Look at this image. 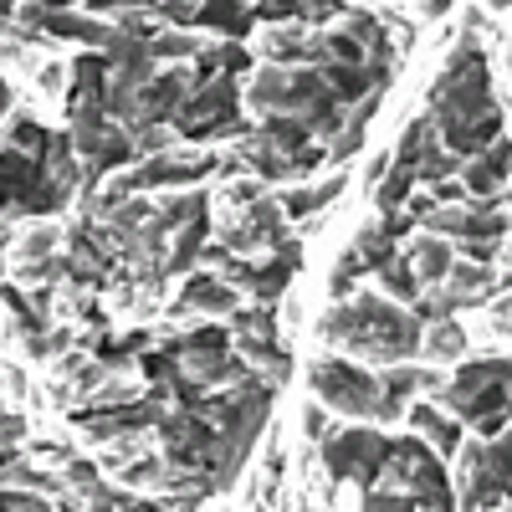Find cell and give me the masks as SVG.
<instances>
[{
  "mask_svg": "<svg viewBox=\"0 0 512 512\" xmlns=\"http://www.w3.org/2000/svg\"><path fill=\"white\" fill-rule=\"evenodd\" d=\"M246 103L267 118H297L313 139L333 134V128L344 123V108H349L323 67H262Z\"/></svg>",
  "mask_w": 512,
  "mask_h": 512,
  "instance_id": "7a4b0ae2",
  "label": "cell"
},
{
  "mask_svg": "<svg viewBox=\"0 0 512 512\" xmlns=\"http://www.w3.org/2000/svg\"><path fill=\"white\" fill-rule=\"evenodd\" d=\"M436 200L456 205V200H461V185H456V180H436Z\"/></svg>",
  "mask_w": 512,
  "mask_h": 512,
  "instance_id": "d4e9b609",
  "label": "cell"
},
{
  "mask_svg": "<svg viewBox=\"0 0 512 512\" xmlns=\"http://www.w3.org/2000/svg\"><path fill=\"white\" fill-rule=\"evenodd\" d=\"M384 472L395 477V492H405L415 507H451V487H446V472H441V456L425 451L415 436L410 441H395L390 451V466Z\"/></svg>",
  "mask_w": 512,
  "mask_h": 512,
  "instance_id": "52a82bcc",
  "label": "cell"
},
{
  "mask_svg": "<svg viewBox=\"0 0 512 512\" xmlns=\"http://www.w3.org/2000/svg\"><path fill=\"white\" fill-rule=\"evenodd\" d=\"M169 354L185 359V374H190L195 384H216V379H226V374H241V364L226 359V333H221V328H200V333L180 338Z\"/></svg>",
  "mask_w": 512,
  "mask_h": 512,
  "instance_id": "8fae6325",
  "label": "cell"
},
{
  "mask_svg": "<svg viewBox=\"0 0 512 512\" xmlns=\"http://www.w3.org/2000/svg\"><path fill=\"white\" fill-rule=\"evenodd\" d=\"M41 88L57 93V88H62V67H47V72H41Z\"/></svg>",
  "mask_w": 512,
  "mask_h": 512,
  "instance_id": "484cf974",
  "label": "cell"
},
{
  "mask_svg": "<svg viewBox=\"0 0 512 512\" xmlns=\"http://www.w3.org/2000/svg\"><path fill=\"white\" fill-rule=\"evenodd\" d=\"M420 349H425V354H436V359H456V354L466 349V333H461L451 318H441L431 333H420Z\"/></svg>",
  "mask_w": 512,
  "mask_h": 512,
  "instance_id": "ffe728a7",
  "label": "cell"
},
{
  "mask_svg": "<svg viewBox=\"0 0 512 512\" xmlns=\"http://www.w3.org/2000/svg\"><path fill=\"white\" fill-rule=\"evenodd\" d=\"M144 425H159V405H123L118 415H98V420H88V431H93L98 441H108V436L144 431Z\"/></svg>",
  "mask_w": 512,
  "mask_h": 512,
  "instance_id": "2e32d148",
  "label": "cell"
},
{
  "mask_svg": "<svg viewBox=\"0 0 512 512\" xmlns=\"http://www.w3.org/2000/svg\"><path fill=\"white\" fill-rule=\"evenodd\" d=\"M446 410H456V420H472L477 431L497 436L507 425V359H477L466 364L451 384H446Z\"/></svg>",
  "mask_w": 512,
  "mask_h": 512,
  "instance_id": "277c9868",
  "label": "cell"
},
{
  "mask_svg": "<svg viewBox=\"0 0 512 512\" xmlns=\"http://www.w3.org/2000/svg\"><path fill=\"white\" fill-rule=\"evenodd\" d=\"M364 272H369V267L359 262V251L349 246V251H344V262L333 267V292H338V297H349V292H354V282H359Z\"/></svg>",
  "mask_w": 512,
  "mask_h": 512,
  "instance_id": "7402d4cb",
  "label": "cell"
},
{
  "mask_svg": "<svg viewBox=\"0 0 512 512\" xmlns=\"http://www.w3.org/2000/svg\"><path fill=\"white\" fill-rule=\"evenodd\" d=\"M16 16V0H0V21H11Z\"/></svg>",
  "mask_w": 512,
  "mask_h": 512,
  "instance_id": "f546056e",
  "label": "cell"
},
{
  "mask_svg": "<svg viewBox=\"0 0 512 512\" xmlns=\"http://www.w3.org/2000/svg\"><path fill=\"white\" fill-rule=\"evenodd\" d=\"M323 441V466L333 482H359V487H374L390 466V451L395 441L359 425V431H333V436H318Z\"/></svg>",
  "mask_w": 512,
  "mask_h": 512,
  "instance_id": "5b68a950",
  "label": "cell"
},
{
  "mask_svg": "<svg viewBox=\"0 0 512 512\" xmlns=\"http://www.w3.org/2000/svg\"><path fill=\"white\" fill-rule=\"evenodd\" d=\"M344 175H333V180H323L318 190H292V195H282V216H292V221H303V216H318V210L328 205V200H338L344 195Z\"/></svg>",
  "mask_w": 512,
  "mask_h": 512,
  "instance_id": "e0dca14e",
  "label": "cell"
},
{
  "mask_svg": "<svg viewBox=\"0 0 512 512\" xmlns=\"http://www.w3.org/2000/svg\"><path fill=\"white\" fill-rule=\"evenodd\" d=\"M180 308H185V313H210V318H231V313L241 308V297H236V287L221 282V277H190L185 292H180Z\"/></svg>",
  "mask_w": 512,
  "mask_h": 512,
  "instance_id": "7c38bea8",
  "label": "cell"
},
{
  "mask_svg": "<svg viewBox=\"0 0 512 512\" xmlns=\"http://www.w3.org/2000/svg\"><path fill=\"white\" fill-rule=\"evenodd\" d=\"M451 262H456L451 246H441L436 236H431V241H415V251H410V272H415V282H441Z\"/></svg>",
  "mask_w": 512,
  "mask_h": 512,
  "instance_id": "d6986e66",
  "label": "cell"
},
{
  "mask_svg": "<svg viewBox=\"0 0 512 512\" xmlns=\"http://www.w3.org/2000/svg\"><path fill=\"white\" fill-rule=\"evenodd\" d=\"M425 231L431 236H456L466 241V256L472 262H492L497 241L507 236V216L502 205H472V210H425Z\"/></svg>",
  "mask_w": 512,
  "mask_h": 512,
  "instance_id": "9c48e42d",
  "label": "cell"
},
{
  "mask_svg": "<svg viewBox=\"0 0 512 512\" xmlns=\"http://www.w3.org/2000/svg\"><path fill=\"white\" fill-rule=\"evenodd\" d=\"M507 185V139L497 134L487 149L472 154V164H466V190H477V195H497Z\"/></svg>",
  "mask_w": 512,
  "mask_h": 512,
  "instance_id": "9a60e30c",
  "label": "cell"
},
{
  "mask_svg": "<svg viewBox=\"0 0 512 512\" xmlns=\"http://www.w3.org/2000/svg\"><path fill=\"white\" fill-rule=\"evenodd\" d=\"M303 431H308L313 441H318V436H328V415H323L318 405H313V410H303Z\"/></svg>",
  "mask_w": 512,
  "mask_h": 512,
  "instance_id": "cb8c5ba5",
  "label": "cell"
},
{
  "mask_svg": "<svg viewBox=\"0 0 512 512\" xmlns=\"http://www.w3.org/2000/svg\"><path fill=\"white\" fill-rule=\"evenodd\" d=\"M282 221H287V216H282L277 205H267V200H251V205H246V221L231 231V246H236V251H246V246H262V241H267V246H282Z\"/></svg>",
  "mask_w": 512,
  "mask_h": 512,
  "instance_id": "4fadbf2b",
  "label": "cell"
},
{
  "mask_svg": "<svg viewBox=\"0 0 512 512\" xmlns=\"http://www.w3.org/2000/svg\"><path fill=\"white\" fill-rule=\"evenodd\" d=\"M31 6H41V11H72V0H31Z\"/></svg>",
  "mask_w": 512,
  "mask_h": 512,
  "instance_id": "83f0119b",
  "label": "cell"
},
{
  "mask_svg": "<svg viewBox=\"0 0 512 512\" xmlns=\"http://www.w3.org/2000/svg\"><path fill=\"white\" fill-rule=\"evenodd\" d=\"M487 6H492V11H507V0H487Z\"/></svg>",
  "mask_w": 512,
  "mask_h": 512,
  "instance_id": "4dcf8cb0",
  "label": "cell"
},
{
  "mask_svg": "<svg viewBox=\"0 0 512 512\" xmlns=\"http://www.w3.org/2000/svg\"><path fill=\"white\" fill-rule=\"evenodd\" d=\"M0 507H21V512H41V507H47V497H36V492H11V487H0Z\"/></svg>",
  "mask_w": 512,
  "mask_h": 512,
  "instance_id": "603a6c76",
  "label": "cell"
},
{
  "mask_svg": "<svg viewBox=\"0 0 512 512\" xmlns=\"http://www.w3.org/2000/svg\"><path fill=\"white\" fill-rule=\"evenodd\" d=\"M313 395L328 410H344V415H374L379 420V374L349 364V359H323L313 364Z\"/></svg>",
  "mask_w": 512,
  "mask_h": 512,
  "instance_id": "ba28073f",
  "label": "cell"
},
{
  "mask_svg": "<svg viewBox=\"0 0 512 512\" xmlns=\"http://www.w3.org/2000/svg\"><path fill=\"white\" fill-rule=\"evenodd\" d=\"M374 272H379V282L390 287L395 297H420V282H415L410 262H400V256H390V262H379Z\"/></svg>",
  "mask_w": 512,
  "mask_h": 512,
  "instance_id": "44dd1931",
  "label": "cell"
},
{
  "mask_svg": "<svg viewBox=\"0 0 512 512\" xmlns=\"http://www.w3.org/2000/svg\"><path fill=\"white\" fill-rule=\"evenodd\" d=\"M11 103H16V98H11V82H6V77H0V118H6V113H11Z\"/></svg>",
  "mask_w": 512,
  "mask_h": 512,
  "instance_id": "4316f807",
  "label": "cell"
},
{
  "mask_svg": "<svg viewBox=\"0 0 512 512\" xmlns=\"http://www.w3.org/2000/svg\"><path fill=\"white\" fill-rule=\"evenodd\" d=\"M323 338L364 359H410L420 354V318L400 313L395 303H384L374 292H359L354 303H338L323 318Z\"/></svg>",
  "mask_w": 512,
  "mask_h": 512,
  "instance_id": "3957f363",
  "label": "cell"
},
{
  "mask_svg": "<svg viewBox=\"0 0 512 512\" xmlns=\"http://www.w3.org/2000/svg\"><path fill=\"white\" fill-rule=\"evenodd\" d=\"M241 93H236V72H216V77H205L200 88L175 108V123H180V134L190 139H210V134H241Z\"/></svg>",
  "mask_w": 512,
  "mask_h": 512,
  "instance_id": "8992f818",
  "label": "cell"
},
{
  "mask_svg": "<svg viewBox=\"0 0 512 512\" xmlns=\"http://www.w3.org/2000/svg\"><path fill=\"white\" fill-rule=\"evenodd\" d=\"M113 6H123V0H88V11H113Z\"/></svg>",
  "mask_w": 512,
  "mask_h": 512,
  "instance_id": "f1b7e54d",
  "label": "cell"
},
{
  "mask_svg": "<svg viewBox=\"0 0 512 512\" xmlns=\"http://www.w3.org/2000/svg\"><path fill=\"white\" fill-rule=\"evenodd\" d=\"M410 425H415V436H420V441H431L441 456L461 451V420L446 415L441 405H410Z\"/></svg>",
  "mask_w": 512,
  "mask_h": 512,
  "instance_id": "5bb4252c",
  "label": "cell"
},
{
  "mask_svg": "<svg viewBox=\"0 0 512 512\" xmlns=\"http://www.w3.org/2000/svg\"><path fill=\"white\" fill-rule=\"evenodd\" d=\"M431 128L456 159H472L502 134V108L492 98V77H487L482 52L472 47V36L451 52L446 72L431 88Z\"/></svg>",
  "mask_w": 512,
  "mask_h": 512,
  "instance_id": "6da1fadb",
  "label": "cell"
},
{
  "mask_svg": "<svg viewBox=\"0 0 512 512\" xmlns=\"http://www.w3.org/2000/svg\"><path fill=\"white\" fill-rule=\"evenodd\" d=\"M241 159H246V164L256 169V175H262V180H282V175H292V159H287L272 139H262V134L241 144Z\"/></svg>",
  "mask_w": 512,
  "mask_h": 512,
  "instance_id": "ac0fdd59",
  "label": "cell"
},
{
  "mask_svg": "<svg viewBox=\"0 0 512 512\" xmlns=\"http://www.w3.org/2000/svg\"><path fill=\"white\" fill-rule=\"evenodd\" d=\"M507 466H512V446L497 431V441L466 451V482H461V502L466 507H502L507 502Z\"/></svg>",
  "mask_w": 512,
  "mask_h": 512,
  "instance_id": "30bf717a",
  "label": "cell"
}]
</instances>
